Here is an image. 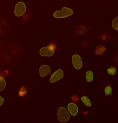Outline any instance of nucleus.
Segmentation results:
<instances>
[{"instance_id":"f03ea898","label":"nucleus","mask_w":118,"mask_h":123,"mask_svg":"<svg viewBox=\"0 0 118 123\" xmlns=\"http://www.w3.org/2000/svg\"><path fill=\"white\" fill-rule=\"evenodd\" d=\"M57 118L60 122L62 123L66 122L69 121L70 119V115L66 108L64 107L59 108L58 112H57Z\"/></svg>"},{"instance_id":"f8f14e48","label":"nucleus","mask_w":118,"mask_h":123,"mask_svg":"<svg viewBox=\"0 0 118 123\" xmlns=\"http://www.w3.org/2000/svg\"><path fill=\"white\" fill-rule=\"evenodd\" d=\"M107 73L109 74L114 75L116 73V68L114 66H111L107 69Z\"/></svg>"},{"instance_id":"39448f33","label":"nucleus","mask_w":118,"mask_h":123,"mask_svg":"<svg viewBox=\"0 0 118 123\" xmlns=\"http://www.w3.org/2000/svg\"><path fill=\"white\" fill-rule=\"evenodd\" d=\"M39 53L41 56L50 57L52 56L53 55L54 53V50L50 46L45 47L42 48L40 49Z\"/></svg>"},{"instance_id":"20e7f679","label":"nucleus","mask_w":118,"mask_h":123,"mask_svg":"<svg viewBox=\"0 0 118 123\" xmlns=\"http://www.w3.org/2000/svg\"><path fill=\"white\" fill-rule=\"evenodd\" d=\"M72 63L76 69H80L83 66L82 60L79 55L75 54L72 56Z\"/></svg>"},{"instance_id":"f257e3e1","label":"nucleus","mask_w":118,"mask_h":123,"mask_svg":"<svg viewBox=\"0 0 118 123\" xmlns=\"http://www.w3.org/2000/svg\"><path fill=\"white\" fill-rule=\"evenodd\" d=\"M73 11L71 9L63 7L61 11H57L54 13L53 16L56 18H63L69 17L73 14Z\"/></svg>"},{"instance_id":"423d86ee","label":"nucleus","mask_w":118,"mask_h":123,"mask_svg":"<svg viewBox=\"0 0 118 123\" xmlns=\"http://www.w3.org/2000/svg\"><path fill=\"white\" fill-rule=\"evenodd\" d=\"M63 76V72L62 69H58L54 73L50 79V82L51 83L55 82L62 79Z\"/></svg>"},{"instance_id":"4468645a","label":"nucleus","mask_w":118,"mask_h":123,"mask_svg":"<svg viewBox=\"0 0 118 123\" xmlns=\"http://www.w3.org/2000/svg\"><path fill=\"white\" fill-rule=\"evenodd\" d=\"M118 17H116V18H114L113 20V21L112 22V26L113 27V28L114 29H115L116 30H118Z\"/></svg>"},{"instance_id":"ddd939ff","label":"nucleus","mask_w":118,"mask_h":123,"mask_svg":"<svg viewBox=\"0 0 118 123\" xmlns=\"http://www.w3.org/2000/svg\"><path fill=\"white\" fill-rule=\"evenodd\" d=\"M6 86L5 80L3 78L0 77V92L4 89Z\"/></svg>"},{"instance_id":"6e6552de","label":"nucleus","mask_w":118,"mask_h":123,"mask_svg":"<svg viewBox=\"0 0 118 123\" xmlns=\"http://www.w3.org/2000/svg\"><path fill=\"white\" fill-rule=\"evenodd\" d=\"M68 109L70 113L73 116H75L79 112V108L77 105L74 104L71 102L68 105Z\"/></svg>"},{"instance_id":"0eeeda50","label":"nucleus","mask_w":118,"mask_h":123,"mask_svg":"<svg viewBox=\"0 0 118 123\" xmlns=\"http://www.w3.org/2000/svg\"><path fill=\"white\" fill-rule=\"evenodd\" d=\"M51 71V68L46 65H43L39 68V73L40 76L44 77L50 74Z\"/></svg>"},{"instance_id":"9b49d317","label":"nucleus","mask_w":118,"mask_h":123,"mask_svg":"<svg viewBox=\"0 0 118 123\" xmlns=\"http://www.w3.org/2000/svg\"><path fill=\"white\" fill-rule=\"evenodd\" d=\"M86 80L88 82H91L93 80V73L91 71H88L86 74Z\"/></svg>"},{"instance_id":"7ed1b4c3","label":"nucleus","mask_w":118,"mask_h":123,"mask_svg":"<svg viewBox=\"0 0 118 123\" xmlns=\"http://www.w3.org/2000/svg\"><path fill=\"white\" fill-rule=\"evenodd\" d=\"M26 6L22 2H20L16 4L15 9V14L16 16H22L26 12Z\"/></svg>"},{"instance_id":"9d476101","label":"nucleus","mask_w":118,"mask_h":123,"mask_svg":"<svg viewBox=\"0 0 118 123\" xmlns=\"http://www.w3.org/2000/svg\"><path fill=\"white\" fill-rule=\"evenodd\" d=\"M81 100L84 102V104L86 105L87 107H91V105H92V103L91 102L89 98L87 96H83L81 98Z\"/></svg>"},{"instance_id":"dca6fc26","label":"nucleus","mask_w":118,"mask_h":123,"mask_svg":"<svg viewBox=\"0 0 118 123\" xmlns=\"http://www.w3.org/2000/svg\"><path fill=\"white\" fill-rule=\"evenodd\" d=\"M4 101V98L0 96V106H1V105L3 104Z\"/></svg>"},{"instance_id":"2eb2a0df","label":"nucleus","mask_w":118,"mask_h":123,"mask_svg":"<svg viewBox=\"0 0 118 123\" xmlns=\"http://www.w3.org/2000/svg\"><path fill=\"white\" fill-rule=\"evenodd\" d=\"M105 93L107 95H111L112 93V88L110 86H107L105 89Z\"/></svg>"},{"instance_id":"1a4fd4ad","label":"nucleus","mask_w":118,"mask_h":123,"mask_svg":"<svg viewBox=\"0 0 118 123\" xmlns=\"http://www.w3.org/2000/svg\"><path fill=\"white\" fill-rule=\"evenodd\" d=\"M106 50V48L102 45H98L96 47L95 50V52L97 55H102L105 52Z\"/></svg>"}]
</instances>
